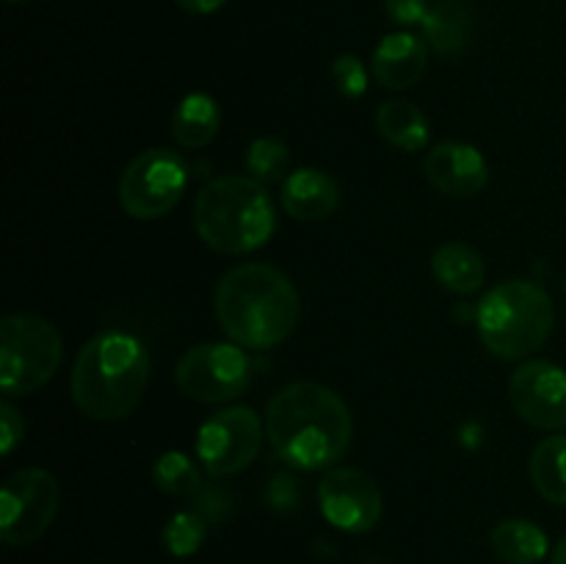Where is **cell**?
<instances>
[{
    "instance_id": "cell-1",
    "label": "cell",
    "mask_w": 566,
    "mask_h": 564,
    "mask_svg": "<svg viewBox=\"0 0 566 564\" xmlns=\"http://www.w3.org/2000/svg\"><path fill=\"white\" fill-rule=\"evenodd\" d=\"M265 435L282 462L298 470L332 468L346 457L354 420L346 401L318 382H293L265 409Z\"/></svg>"
},
{
    "instance_id": "cell-2",
    "label": "cell",
    "mask_w": 566,
    "mask_h": 564,
    "mask_svg": "<svg viewBox=\"0 0 566 564\" xmlns=\"http://www.w3.org/2000/svg\"><path fill=\"white\" fill-rule=\"evenodd\" d=\"M216 321L243 348H274L293 335L302 299L285 271L243 263L227 271L213 293Z\"/></svg>"
},
{
    "instance_id": "cell-3",
    "label": "cell",
    "mask_w": 566,
    "mask_h": 564,
    "mask_svg": "<svg viewBox=\"0 0 566 564\" xmlns=\"http://www.w3.org/2000/svg\"><path fill=\"white\" fill-rule=\"evenodd\" d=\"M149 385V352L136 335L108 330L81 348L72 368V398L86 418L122 420Z\"/></svg>"
},
{
    "instance_id": "cell-4",
    "label": "cell",
    "mask_w": 566,
    "mask_h": 564,
    "mask_svg": "<svg viewBox=\"0 0 566 564\" xmlns=\"http://www.w3.org/2000/svg\"><path fill=\"white\" fill-rule=\"evenodd\" d=\"M193 227L216 252H254L265 247L276 230L274 199L254 177H213L193 199Z\"/></svg>"
},
{
    "instance_id": "cell-5",
    "label": "cell",
    "mask_w": 566,
    "mask_h": 564,
    "mask_svg": "<svg viewBox=\"0 0 566 564\" xmlns=\"http://www.w3.org/2000/svg\"><path fill=\"white\" fill-rule=\"evenodd\" d=\"M556 324L551 293L528 280H509L486 291L475 310V326L486 352L501 359H523L545 346Z\"/></svg>"
},
{
    "instance_id": "cell-6",
    "label": "cell",
    "mask_w": 566,
    "mask_h": 564,
    "mask_svg": "<svg viewBox=\"0 0 566 564\" xmlns=\"http://www.w3.org/2000/svg\"><path fill=\"white\" fill-rule=\"evenodd\" d=\"M61 354V335L48 318L6 315L0 324V387L6 396H28L48 385L59 370Z\"/></svg>"
},
{
    "instance_id": "cell-7",
    "label": "cell",
    "mask_w": 566,
    "mask_h": 564,
    "mask_svg": "<svg viewBox=\"0 0 566 564\" xmlns=\"http://www.w3.org/2000/svg\"><path fill=\"white\" fill-rule=\"evenodd\" d=\"M188 180H191V169L177 149H144L122 171V208L133 219H160L180 202Z\"/></svg>"
},
{
    "instance_id": "cell-8",
    "label": "cell",
    "mask_w": 566,
    "mask_h": 564,
    "mask_svg": "<svg viewBox=\"0 0 566 564\" xmlns=\"http://www.w3.org/2000/svg\"><path fill=\"white\" fill-rule=\"evenodd\" d=\"M59 481L42 468H22L6 479L0 492V540L6 545H33L53 525L59 512Z\"/></svg>"
},
{
    "instance_id": "cell-9",
    "label": "cell",
    "mask_w": 566,
    "mask_h": 564,
    "mask_svg": "<svg viewBox=\"0 0 566 564\" xmlns=\"http://www.w3.org/2000/svg\"><path fill=\"white\" fill-rule=\"evenodd\" d=\"M175 382L193 401H235L252 382V363L238 343H199L180 357Z\"/></svg>"
},
{
    "instance_id": "cell-10",
    "label": "cell",
    "mask_w": 566,
    "mask_h": 564,
    "mask_svg": "<svg viewBox=\"0 0 566 564\" xmlns=\"http://www.w3.org/2000/svg\"><path fill=\"white\" fill-rule=\"evenodd\" d=\"M263 448V420L252 407H227L210 415L197 435V453L216 479L235 476L258 459Z\"/></svg>"
},
{
    "instance_id": "cell-11",
    "label": "cell",
    "mask_w": 566,
    "mask_h": 564,
    "mask_svg": "<svg viewBox=\"0 0 566 564\" xmlns=\"http://www.w3.org/2000/svg\"><path fill=\"white\" fill-rule=\"evenodd\" d=\"M324 518L346 534H368L381 520V492L368 473L357 468H332L318 484Z\"/></svg>"
},
{
    "instance_id": "cell-12",
    "label": "cell",
    "mask_w": 566,
    "mask_h": 564,
    "mask_svg": "<svg viewBox=\"0 0 566 564\" xmlns=\"http://www.w3.org/2000/svg\"><path fill=\"white\" fill-rule=\"evenodd\" d=\"M509 398L525 424L566 429V370L551 359H528L509 379Z\"/></svg>"
},
{
    "instance_id": "cell-13",
    "label": "cell",
    "mask_w": 566,
    "mask_h": 564,
    "mask_svg": "<svg viewBox=\"0 0 566 564\" xmlns=\"http://www.w3.org/2000/svg\"><path fill=\"white\" fill-rule=\"evenodd\" d=\"M426 180L448 197H475L490 180L484 155L464 142H442L423 160Z\"/></svg>"
},
{
    "instance_id": "cell-14",
    "label": "cell",
    "mask_w": 566,
    "mask_h": 564,
    "mask_svg": "<svg viewBox=\"0 0 566 564\" xmlns=\"http://www.w3.org/2000/svg\"><path fill=\"white\" fill-rule=\"evenodd\" d=\"M429 50L426 42L415 33H390L381 39L374 50V77L385 88H409L423 77Z\"/></svg>"
},
{
    "instance_id": "cell-15",
    "label": "cell",
    "mask_w": 566,
    "mask_h": 564,
    "mask_svg": "<svg viewBox=\"0 0 566 564\" xmlns=\"http://www.w3.org/2000/svg\"><path fill=\"white\" fill-rule=\"evenodd\" d=\"M340 205V186L321 169H296L282 182V208L298 221H318Z\"/></svg>"
},
{
    "instance_id": "cell-16",
    "label": "cell",
    "mask_w": 566,
    "mask_h": 564,
    "mask_svg": "<svg viewBox=\"0 0 566 564\" xmlns=\"http://www.w3.org/2000/svg\"><path fill=\"white\" fill-rule=\"evenodd\" d=\"M475 17L464 0H440L429 9L423 22L426 42L440 55H457L473 39Z\"/></svg>"
},
{
    "instance_id": "cell-17",
    "label": "cell",
    "mask_w": 566,
    "mask_h": 564,
    "mask_svg": "<svg viewBox=\"0 0 566 564\" xmlns=\"http://www.w3.org/2000/svg\"><path fill=\"white\" fill-rule=\"evenodd\" d=\"M221 127V111L210 94L191 92L177 103L171 114V136L180 147L199 149L216 138Z\"/></svg>"
},
{
    "instance_id": "cell-18",
    "label": "cell",
    "mask_w": 566,
    "mask_h": 564,
    "mask_svg": "<svg viewBox=\"0 0 566 564\" xmlns=\"http://www.w3.org/2000/svg\"><path fill=\"white\" fill-rule=\"evenodd\" d=\"M431 271H434L437 282L453 293H475L484 285L486 265L481 254L473 247L462 241L442 243L431 258Z\"/></svg>"
},
{
    "instance_id": "cell-19",
    "label": "cell",
    "mask_w": 566,
    "mask_h": 564,
    "mask_svg": "<svg viewBox=\"0 0 566 564\" xmlns=\"http://www.w3.org/2000/svg\"><path fill=\"white\" fill-rule=\"evenodd\" d=\"M490 545L495 556L506 564H539L551 551L545 531L523 518L501 520L492 529Z\"/></svg>"
},
{
    "instance_id": "cell-20",
    "label": "cell",
    "mask_w": 566,
    "mask_h": 564,
    "mask_svg": "<svg viewBox=\"0 0 566 564\" xmlns=\"http://www.w3.org/2000/svg\"><path fill=\"white\" fill-rule=\"evenodd\" d=\"M376 127H379L385 142L403 149V153H418L429 144V119L409 100H387L376 111Z\"/></svg>"
},
{
    "instance_id": "cell-21",
    "label": "cell",
    "mask_w": 566,
    "mask_h": 564,
    "mask_svg": "<svg viewBox=\"0 0 566 564\" xmlns=\"http://www.w3.org/2000/svg\"><path fill=\"white\" fill-rule=\"evenodd\" d=\"M531 481L545 501L566 503V435L545 437L531 453Z\"/></svg>"
},
{
    "instance_id": "cell-22",
    "label": "cell",
    "mask_w": 566,
    "mask_h": 564,
    "mask_svg": "<svg viewBox=\"0 0 566 564\" xmlns=\"http://www.w3.org/2000/svg\"><path fill=\"white\" fill-rule=\"evenodd\" d=\"M287 166H291V149H287V144L282 138L260 136L249 144L247 169L263 186H269V182H285Z\"/></svg>"
},
{
    "instance_id": "cell-23",
    "label": "cell",
    "mask_w": 566,
    "mask_h": 564,
    "mask_svg": "<svg viewBox=\"0 0 566 564\" xmlns=\"http://www.w3.org/2000/svg\"><path fill=\"white\" fill-rule=\"evenodd\" d=\"M153 481L166 495H193L202 487V476L193 459L180 451H166L158 462L153 464Z\"/></svg>"
},
{
    "instance_id": "cell-24",
    "label": "cell",
    "mask_w": 566,
    "mask_h": 564,
    "mask_svg": "<svg viewBox=\"0 0 566 564\" xmlns=\"http://www.w3.org/2000/svg\"><path fill=\"white\" fill-rule=\"evenodd\" d=\"M205 534H208V525L205 518L197 512H177L166 520L164 525V545L171 556L186 558L202 547Z\"/></svg>"
},
{
    "instance_id": "cell-25",
    "label": "cell",
    "mask_w": 566,
    "mask_h": 564,
    "mask_svg": "<svg viewBox=\"0 0 566 564\" xmlns=\"http://www.w3.org/2000/svg\"><path fill=\"white\" fill-rule=\"evenodd\" d=\"M332 77H335V86L340 88L343 97L348 100H357L368 92V72H365L363 61L357 55H340L332 64Z\"/></svg>"
},
{
    "instance_id": "cell-26",
    "label": "cell",
    "mask_w": 566,
    "mask_h": 564,
    "mask_svg": "<svg viewBox=\"0 0 566 564\" xmlns=\"http://www.w3.org/2000/svg\"><path fill=\"white\" fill-rule=\"evenodd\" d=\"M25 435V424H22V415L17 412L14 404L3 401L0 404V451L11 453L22 442Z\"/></svg>"
},
{
    "instance_id": "cell-27",
    "label": "cell",
    "mask_w": 566,
    "mask_h": 564,
    "mask_svg": "<svg viewBox=\"0 0 566 564\" xmlns=\"http://www.w3.org/2000/svg\"><path fill=\"white\" fill-rule=\"evenodd\" d=\"M387 17L396 25H423L429 17V0H387Z\"/></svg>"
},
{
    "instance_id": "cell-28",
    "label": "cell",
    "mask_w": 566,
    "mask_h": 564,
    "mask_svg": "<svg viewBox=\"0 0 566 564\" xmlns=\"http://www.w3.org/2000/svg\"><path fill=\"white\" fill-rule=\"evenodd\" d=\"M224 3L227 0H177V6L186 9L188 14H213V11H219Z\"/></svg>"
},
{
    "instance_id": "cell-29",
    "label": "cell",
    "mask_w": 566,
    "mask_h": 564,
    "mask_svg": "<svg viewBox=\"0 0 566 564\" xmlns=\"http://www.w3.org/2000/svg\"><path fill=\"white\" fill-rule=\"evenodd\" d=\"M553 564H566V536L553 547Z\"/></svg>"
},
{
    "instance_id": "cell-30",
    "label": "cell",
    "mask_w": 566,
    "mask_h": 564,
    "mask_svg": "<svg viewBox=\"0 0 566 564\" xmlns=\"http://www.w3.org/2000/svg\"><path fill=\"white\" fill-rule=\"evenodd\" d=\"M9 3H25V0H9Z\"/></svg>"
}]
</instances>
